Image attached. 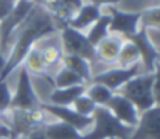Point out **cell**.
Segmentation results:
<instances>
[{
	"label": "cell",
	"mask_w": 160,
	"mask_h": 139,
	"mask_svg": "<svg viewBox=\"0 0 160 139\" xmlns=\"http://www.w3.org/2000/svg\"><path fill=\"white\" fill-rule=\"evenodd\" d=\"M58 31L59 28L54 23L53 17L47 12V9L36 5L34 9L27 17V20L20 25V28L16 33V37L12 40V46L6 57V62L3 68L0 70V81H6V77L23 63L27 53L39 40L52 36Z\"/></svg>",
	"instance_id": "cell-1"
},
{
	"label": "cell",
	"mask_w": 160,
	"mask_h": 139,
	"mask_svg": "<svg viewBox=\"0 0 160 139\" xmlns=\"http://www.w3.org/2000/svg\"><path fill=\"white\" fill-rule=\"evenodd\" d=\"M93 124L89 132L82 133V139H129L134 128L123 125L106 107H97L92 114Z\"/></svg>",
	"instance_id": "cell-2"
},
{
	"label": "cell",
	"mask_w": 160,
	"mask_h": 139,
	"mask_svg": "<svg viewBox=\"0 0 160 139\" xmlns=\"http://www.w3.org/2000/svg\"><path fill=\"white\" fill-rule=\"evenodd\" d=\"M152 85H154V73H140L138 76L132 77L129 82H126L117 93L131 100L134 107L140 113H143L156 105Z\"/></svg>",
	"instance_id": "cell-3"
},
{
	"label": "cell",
	"mask_w": 160,
	"mask_h": 139,
	"mask_svg": "<svg viewBox=\"0 0 160 139\" xmlns=\"http://www.w3.org/2000/svg\"><path fill=\"white\" fill-rule=\"evenodd\" d=\"M36 5V0H17L12 11L0 22V51L3 53V56L9 51L17 30L27 20Z\"/></svg>",
	"instance_id": "cell-4"
},
{
	"label": "cell",
	"mask_w": 160,
	"mask_h": 139,
	"mask_svg": "<svg viewBox=\"0 0 160 139\" xmlns=\"http://www.w3.org/2000/svg\"><path fill=\"white\" fill-rule=\"evenodd\" d=\"M48 116L50 114L45 113L41 107L33 110H8V125L14 139H19L48 124Z\"/></svg>",
	"instance_id": "cell-5"
},
{
	"label": "cell",
	"mask_w": 160,
	"mask_h": 139,
	"mask_svg": "<svg viewBox=\"0 0 160 139\" xmlns=\"http://www.w3.org/2000/svg\"><path fill=\"white\" fill-rule=\"evenodd\" d=\"M59 31H61V46H62L64 54L82 57L90 63L98 62L97 49L89 42V39L84 33H81L78 30H73L68 25L62 26Z\"/></svg>",
	"instance_id": "cell-6"
},
{
	"label": "cell",
	"mask_w": 160,
	"mask_h": 139,
	"mask_svg": "<svg viewBox=\"0 0 160 139\" xmlns=\"http://www.w3.org/2000/svg\"><path fill=\"white\" fill-rule=\"evenodd\" d=\"M41 99L36 94L33 88L31 76L25 70L23 65L19 67V77H17V85L16 91L12 93L11 99V108L9 110H33L41 107Z\"/></svg>",
	"instance_id": "cell-7"
},
{
	"label": "cell",
	"mask_w": 160,
	"mask_h": 139,
	"mask_svg": "<svg viewBox=\"0 0 160 139\" xmlns=\"http://www.w3.org/2000/svg\"><path fill=\"white\" fill-rule=\"evenodd\" d=\"M107 14L110 16V25H109V34L121 36L123 39H128L134 36L140 30V11L137 12H124L115 8V5L107 6Z\"/></svg>",
	"instance_id": "cell-8"
},
{
	"label": "cell",
	"mask_w": 160,
	"mask_h": 139,
	"mask_svg": "<svg viewBox=\"0 0 160 139\" xmlns=\"http://www.w3.org/2000/svg\"><path fill=\"white\" fill-rule=\"evenodd\" d=\"M124 40L132 42L137 46V49L140 51V65L143 67L145 73H154L156 63L160 62V53L149 37V31L140 28L134 36H131Z\"/></svg>",
	"instance_id": "cell-9"
},
{
	"label": "cell",
	"mask_w": 160,
	"mask_h": 139,
	"mask_svg": "<svg viewBox=\"0 0 160 139\" xmlns=\"http://www.w3.org/2000/svg\"><path fill=\"white\" fill-rule=\"evenodd\" d=\"M41 108L45 113H48L52 118H54L56 121L68 124L70 127H73L79 133L89 132V128L93 124L92 118H87V116H82V114L76 113L72 107H58V105H52V104H41Z\"/></svg>",
	"instance_id": "cell-10"
},
{
	"label": "cell",
	"mask_w": 160,
	"mask_h": 139,
	"mask_svg": "<svg viewBox=\"0 0 160 139\" xmlns=\"http://www.w3.org/2000/svg\"><path fill=\"white\" fill-rule=\"evenodd\" d=\"M140 68H142L140 63H137L131 68H118V67L110 68V70H106V71H101V73L95 74L92 77V82L93 84H101L106 88H109L112 93H117L126 82H129L132 77L140 74Z\"/></svg>",
	"instance_id": "cell-11"
},
{
	"label": "cell",
	"mask_w": 160,
	"mask_h": 139,
	"mask_svg": "<svg viewBox=\"0 0 160 139\" xmlns=\"http://www.w3.org/2000/svg\"><path fill=\"white\" fill-rule=\"evenodd\" d=\"M106 108L113 114V118L118 119L123 125L131 127V128L137 127L138 119H140V111L134 107V104L131 100H128L121 94L113 93V96L107 102Z\"/></svg>",
	"instance_id": "cell-12"
},
{
	"label": "cell",
	"mask_w": 160,
	"mask_h": 139,
	"mask_svg": "<svg viewBox=\"0 0 160 139\" xmlns=\"http://www.w3.org/2000/svg\"><path fill=\"white\" fill-rule=\"evenodd\" d=\"M129 139H160V105L140 113L138 124Z\"/></svg>",
	"instance_id": "cell-13"
},
{
	"label": "cell",
	"mask_w": 160,
	"mask_h": 139,
	"mask_svg": "<svg viewBox=\"0 0 160 139\" xmlns=\"http://www.w3.org/2000/svg\"><path fill=\"white\" fill-rule=\"evenodd\" d=\"M103 16V9L97 5L92 3H84L76 14L72 17V20L68 22V26L73 30H78L81 33H84L87 28H90L100 17Z\"/></svg>",
	"instance_id": "cell-14"
},
{
	"label": "cell",
	"mask_w": 160,
	"mask_h": 139,
	"mask_svg": "<svg viewBox=\"0 0 160 139\" xmlns=\"http://www.w3.org/2000/svg\"><path fill=\"white\" fill-rule=\"evenodd\" d=\"M123 42H124V39L121 36H117V34H109V36H106L98 45L95 46L98 62H103V63H117V59H118L120 49L123 46Z\"/></svg>",
	"instance_id": "cell-15"
},
{
	"label": "cell",
	"mask_w": 160,
	"mask_h": 139,
	"mask_svg": "<svg viewBox=\"0 0 160 139\" xmlns=\"http://www.w3.org/2000/svg\"><path fill=\"white\" fill-rule=\"evenodd\" d=\"M36 48L41 51V56H42V60L45 63V68H47V74L48 71H52L54 68H58V65L61 67V60H62V46L61 44H58L56 39H42L36 44Z\"/></svg>",
	"instance_id": "cell-16"
},
{
	"label": "cell",
	"mask_w": 160,
	"mask_h": 139,
	"mask_svg": "<svg viewBox=\"0 0 160 139\" xmlns=\"http://www.w3.org/2000/svg\"><path fill=\"white\" fill-rule=\"evenodd\" d=\"M87 85H76V87H67V88H54L50 93V102L52 105L58 107H72L73 102L86 93Z\"/></svg>",
	"instance_id": "cell-17"
},
{
	"label": "cell",
	"mask_w": 160,
	"mask_h": 139,
	"mask_svg": "<svg viewBox=\"0 0 160 139\" xmlns=\"http://www.w3.org/2000/svg\"><path fill=\"white\" fill-rule=\"evenodd\" d=\"M61 65L68 68L70 71H73L76 76H79L86 84H90L92 82V65L90 62H87L86 59L82 57H78V56H70V54H64L62 56V60H61Z\"/></svg>",
	"instance_id": "cell-18"
},
{
	"label": "cell",
	"mask_w": 160,
	"mask_h": 139,
	"mask_svg": "<svg viewBox=\"0 0 160 139\" xmlns=\"http://www.w3.org/2000/svg\"><path fill=\"white\" fill-rule=\"evenodd\" d=\"M44 132L47 139H82V133L64 124L61 121H53L44 125Z\"/></svg>",
	"instance_id": "cell-19"
},
{
	"label": "cell",
	"mask_w": 160,
	"mask_h": 139,
	"mask_svg": "<svg viewBox=\"0 0 160 139\" xmlns=\"http://www.w3.org/2000/svg\"><path fill=\"white\" fill-rule=\"evenodd\" d=\"M22 65H23L25 70L30 73V76H31V74H33V76H47L45 63H44V60H42L41 51H39L36 46H33V48L27 53V56H25Z\"/></svg>",
	"instance_id": "cell-20"
},
{
	"label": "cell",
	"mask_w": 160,
	"mask_h": 139,
	"mask_svg": "<svg viewBox=\"0 0 160 139\" xmlns=\"http://www.w3.org/2000/svg\"><path fill=\"white\" fill-rule=\"evenodd\" d=\"M137 63H140V51L137 49V46L132 42L124 40L121 49H120L118 59H117L118 68H131Z\"/></svg>",
	"instance_id": "cell-21"
},
{
	"label": "cell",
	"mask_w": 160,
	"mask_h": 139,
	"mask_svg": "<svg viewBox=\"0 0 160 139\" xmlns=\"http://www.w3.org/2000/svg\"><path fill=\"white\" fill-rule=\"evenodd\" d=\"M109 25H110V16L107 12H103V16L90 26L86 36L93 46H97L106 36H109Z\"/></svg>",
	"instance_id": "cell-22"
},
{
	"label": "cell",
	"mask_w": 160,
	"mask_h": 139,
	"mask_svg": "<svg viewBox=\"0 0 160 139\" xmlns=\"http://www.w3.org/2000/svg\"><path fill=\"white\" fill-rule=\"evenodd\" d=\"M53 85L54 88H67V87H76V85H87L79 76H76L73 71H70L68 68L62 67L54 73L53 77Z\"/></svg>",
	"instance_id": "cell-23"
},
{
	"label": "cell",
	"mask_w": 160,
	"mask_h": 139,
	"mask_svg": "<svg viewBox=\"0 0 160 139\" xmlns=\"http://www.w3.org/2000/svg\"><path fill=\"white\" fill-rule=\"evenodd\" d=\"M86 96L89 99H92V102L97 105V107H106L107 102L110 100V97L113 96V93L110 91L109 88H106L104 85L101 84H87V88H86Z\"/></svg>",
	"instance_id": "cell-24"
},
{
	"label": "cell",
	"mask_w": 160,
	"mask_h": 139,
	"mask_svg": "<svg viewBox=\"0 0 160 139\" xmlns=\"http://www.w3.org/2000/svg\"><path fill=\"white\" fill-rule=\"evenodd\" d=\"M140 28L146 31H160V5L149 6L143 11H140Z\"/></svg>",
	"instance_id": "cell-25"
},
{
	"label": "cell",
	"mask_w": 160,
	"mask_h": 139,
	"mask_svg": "<svg viewBox=\"0 0 160 139\" xmlns=\"http://www.w3.org/2000/svg\"><path fill=\"white\" fill-rule=\"evenodd\" d=\"M72 108H73L76 113L82 114V116L92 118V114H93V111H95L97 105H95V104L92 102V99H89V97L86 96V93H84L82 96H79V97L73 102Z\"/></svg>",
	"instance_id": "cell-26"
},
{
	"label": "cell",
	"mask_w": 160,
	"mask_h": 139,
	"mask_svg": "<svg viewBox=\"0 0 160 139\" xmlns=\"http://www.w3.org/2000/svg\"><path fill=\"white\" fill-rule=\"evenodd\" d=\"M12 93L6 81H0V113H6L11 108Z\"/></svg>",
	"instance_id": "cell-27"
},
{
	"label": "cell",
	"mask_w": 160,
	"mask_h": 139,
	"mask_svg": "<svg viewBox=\"0 0 160 139\" xmlns=\"http://www.w3.org/2000/svg\"><path fill=\"white\" fill-rule=\"evenodd\" d=\"M152 94H154V104H156V105H160V62L156 63V70H154Z\"/></svg>",
	"instance_id": "cell-28"
},
{
	"label": "cell",
	"mask_w": 160,
	"mask_h": 139,
	"mask_svg": "<svg viewBox=\"0 0 160 139\" xmlns=\"http://www.w3.org/2000/svg\"><path fill=\"white\" fill-rule=\"evenodd\" d=\"M17 0H0V22L12 11Z\"/></svg>",
	"instance_id": "cell-29"
},
{
	"label": "cell",
	"mask_w": 160,
	"mask_h": 139,
	"mask_svg": "<svg viewBox=\"0 0 160 139\" xmlns=\"http://www.w3.org/2000/svg\"><path fill=\"white\" fill-rule=\"evenodd\" d=\"M19 139H47V136H45V132H44V127H42V128H38V130L31 132L30 135L22 136V138H19Z\"/></svg>",
	"instance_id": "cell-30"
},
{
	"label": "cell",
	"mask_w": 160,
	"mask_h": 139,
	"mask_svg": "<svg viewBox=\"0 0 160 139\" xmlns=\"http://www.w3.org/2000/svg\"><path fill=\"white\" fill-rule=\"evenodd\" d=\"M0 139H14L11 128L6 124H0Z\"/></svg>",
	"instance_id": "cell-31"
},
{
	"label": "cell",
	"mask_w": 160,
	"mask_h": 139,
	"mask_svg": "<svg viewBox=\"0 0 160 139\" xmlns=\"http://www.w3.org/2000/svg\"><path fill=\"white\" fill-rule=\"evenodd\" d=\"M118 2H121V0H89L87 3H92V5H97V6L103 8V6H110V5H115V3H118Z\"/></svg>",
	"instance_id": "cell-32"
},
{
	"label": "cell",
	"mask_w": 160,
	"mask_h": 139,
	"mask_svg": "<svg viewBox=\"0 0 160 139\" xmlns=\"http://www.w3.org/2000/svg\"><path fill=\"white\" fill-rule=\"evenodd\" d=\"M5 62H6V57L3 56V53L0 51V70L3 68V65H5Z\"/></svg>",
	"instance_id": "cell-33"
},
{
	"label": "cell",
	"mask_w": 160,
	"mask_h": 139,
	"mask_svg": "<svg viewBox=\"0 0 160 139\" xmlns=\"http://www.w3.org/2000/svg\"><path fill=\"white\" fill-rule=\"evenodd\" d=\"M159 53H160V46H159Z\"/></svg>",
	"instance_id": "cell-34"
}]
</instances>
